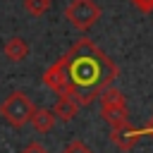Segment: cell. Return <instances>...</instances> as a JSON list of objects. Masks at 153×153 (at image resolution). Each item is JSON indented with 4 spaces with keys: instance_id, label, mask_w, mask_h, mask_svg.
Wrapping results in <instances>:
<instances>
[{
    "instance_id": "cell-7",
    "label": "cell",
    "mask_w": 153,
    "mask_h": 153,
    "mask_svg": "<svg viewBox=\"0 0 153 153\" xmlns=\"http://www.w3.org/2000/svg\"><path fill=\"white\" fill-rule=\"evenodd\" d=\"M2 53H5L7 60H12V62H22V60L29 55V43H26L22 36H12V38L2 45Z\"/></svg>"
},
{
    "instance_id": "cell-15",
    "label": "cell",
    "mask_w": 153,
    "mask_h": 153,
    "mask_svg": "<svg viewBox=\"0 0 153 153\" xmlns=\"http://www.w3.org/2000/svg\"><path fill=\"white\" fill-rule=\"evenodd\" d=\"M143 131H146V134H148V136H151V139H153V117H151V120H148V124H146V127H143Z\"/></svg>"
},
{
    "instance_id": "cell-4",
    "label": "cell",
    "mask_w": 153,
    "mask_h": 153,
    "mask_svg": "<svg viewBox=\"0 0 153 153\" xmlns=\"http://www.w3.org/2000/svg\"><path fill=\"white\" fill-rule=\"evenodd\" d=\"M146 131L141 129V127H134V124H120V127H112L110 129V141L120 148V151H131L139 141H141V136H143Z\"/></svg>"
},
{
    "instance_id": "cell-13",
    "label": "cell",
    "mask_w": 153,
    "mask_h": 153,
    "mask_svg": "<svg viewBox=\"0 0 153 153\" xmlns=\"http://www.w3.org/2000/svg\"><path fill=\"white\" fill-rule=\"evenodd\" d=\"M139 12H143V14H151L153 12V0H129Z\"/></svg>"
},
{
    "instance_id": "cell-8",
    "label": "cell",
    "mask_w": 153,
    "mask_h": 153,
    "mask_svg": "<svg viewBox=\"0 0 153 153\" xmlns=\"http://www.w3.org/2000/svg\"><path fill=\"white\" fill-rule=\"evenodd\" d=\"M100 117L112 129V127H120V124L129 122V108H127V103L124 105H108V108H100Z\"/></svg>"
},
{
    "instance_id": "cell-3",
    "label": "cell",
    "mask_w": 153,
    "mask_h": 153,
    "mask_svg": "<svg viewBox=\"0 0 153 153\" xmlns=\"http://www.w3.org/2000/svg\"><path fill=\"white\" fill-rule=\"evenodd\" d=\"M65 17L76 31H88L100 19V7L96 0H72L65 7Z\"/></svg>"
},
{
    "instance_id": "cell-10",
    "label": "cell",
    "mask_w": 153,
    "mask_h": 153,
    "mask_svg": "<svg viewBox=\"0 0 153 153\" xmlns=\"http://www.w3.org/2000/svg\"><path fill=\"white\" fill-rule=\"evenodd\" d=\"M98 100H100V108H108V105H124V103H127L124 93H122L120 88H115V86H108L105 91H100Z\"/></svg>"
},
{
    "instance_id": "cell-9",
    "label": "cell",
    "mask_w": 153,
    "mask_h": 153,
    "mask_svg": "<svg viewBox=\"0 0 153 153\" xmlns=\"http://www.w3.org/2000/svg\"><path fill=\"white\" fill-rule=\"evenodd\" d=\"M31 127L36 129V131H41V134H48L53 127H55V115H53V110H48V108H36L33 110V115H31Z\"/></svg>"
},
{
    "instance_id": "cell-14",
    "label": "cell",
    "mask_w": 153,
    "mask_h": 153,
    "mask_svg": "<svg viewBox=\"0 0 153 153\" xmlns=\"http://www.w3.org/2000/svg\"><path fill=\"white\" fill-rule=\"evenodd\" d=\"M22 153H48V148H45L43 143H38V141H31L29 146L22 148Z\"/></svg>"
},
{
    "instance_id": "cell-5",
    "label": "cell",
    "mask_w": 153,
    "mask_h": 153,
    "mask_svg": "<svg viewBox=\"0 0 153 153\" xmlns=\"http://www.w3.org/2000/svg\"><path fill=\"white\" fill-rule=\"evenodd\" d=\"M43 84L55 91L57 96H65L67 93V76H65V69H62V62H53L45 72H43Z\"/></svg>"
},
{
    "instance_id": "cell-12",
    "label": "cell",
    "mask_w": 153,
    "mask_h": 153,
    "mask_svg": "<svg viewBox=\"0 0 153 153\" xmlns=\"http://www.w3.org/2000/svg\"><path fill=\"white\" fill-rule=\"evenodd\" d=\"M60 153H93V151H91V146H86L81 139H74V141H69Z\"/></svg>"
},
{
    "instance_id": "cell-6",
    "label": "cell",
    "mask_w": 153,
    "mask_h": 153,
    "mask_svg": "<svg viewBox=\"0 0 153 153\" xmlns=\"http://www.w3.org/2000/svg\"><path fill=\"white\" fill-rule=\"evenodd\" d=\"M79 103L72 98V96H57V103L53 105V115H55V120H62V122H72L76 115H79Z\"/></svg>"
},
{
    "instance_id": "cell-2",
    "label": "cell",
    "mask_w": 153,
    "mask_h": 153,
    "mask_svg": "<svg viewBox=\"0 0 153 153\" xmlns=\"http://www.w3.org/2000/svg\"><path fill=\"white\" fill-rule=\"evenodd\" d=\"M33 110H36V105H33V100H31L24 91H12V93L0 103V115H2V120H5L10 127H14V129H22L24 124H29Z\"/></svg>"
},
{
    "instance_id": "cell-1",
    "label": "cell",
    "mask_w": 153,
    "mask_h": 153,
    "mask_svg": "<svg viewBox=\"0 0 153 153\" xmlns=\"http://www.w3.org/2000/svg\"><path fill=\"white\" fill-rule=\"evenodd\" d=\"M60 62L67 76V96H72L79 105H91L100 91L112 86V81L120 76L117 62L91 38H79L60 57Z\"/></svg>"
},
{
    "instance_id": "cell-11",
    "label": "cell",
    "mask_w": 153,
    "mask_h": 153,
    "mask_svg": "<svg viewBox=\"0 0 153 153\" xmlns=\"http://www.w3.org/2000/svg\"><path fill=\"white\" fill-rule=\"evenodd\" d=\"M24 10L33 17H41L50 10V0H24Z\"/></svg>"
}]
</instances>
